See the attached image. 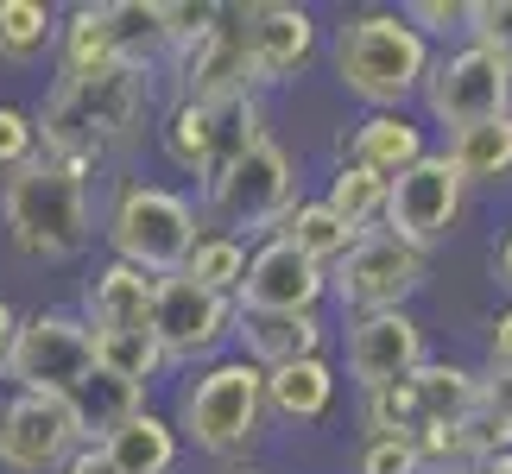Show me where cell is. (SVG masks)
Returning <instances> with one entry per match:
<instances>
[{
	"label": "cell",
	"instance_id": "6da1fadb",
	"mask_svg": "<svg viewBox=\"0 0 512 474\" xmlns=\"http://www.w3.org/2000/svg\"><path fill=\"white\" fill-rule=\"evenodd\" d=\"M152 102H159V70H140V64H108V70H89V76H57V89L45 95V108H32L38 152L102 165L114 146H127L133 133L152 121Z\"/></svg>",
	"mask_w": 512,
	"mask_h": 474
},
{
	"label": "cell",
	"instance_id": "7a4b0ae2",
	"mask_svg": "<svg viewBox=\"0 0 512 474\" xmlns=\"http://www.w3.org/2000/svg\"><path fill=\"white\" fill-rule=\"evenodd\" d=\"M89 177L95 165L83 158L38 152L26 171H13L0 184V228L7 241L38 266H64L89 247Z\"/></svg>",
	"mask_w": 512,
	"mask_h": 474
},
{
	"label": "cell",
	"instance_id": "3957f363",
	"mask_svg": "<svg viewBox=\"0 0 512 474\" xmlns=\"http://www.w3.org/2000/svg\"><path fill=\"white\" fill-rule=\"evenodd\" d=\"M430 57H437V51L405 26L399 7H361V13H348L336 26L329 70H336V83L367 114H399L411 95L424 89Z\"/></svg>",
	"mask_w": 512,
	"mask_h": 474
},
{
	"label": "cell",
	"instance_id": "277c9868",
	"mask_svg": "<svg viewBox=\"0 0 512 474\" xmlns=\"http://www.w3.org/2000/svg\"><path fill=\"white\" fill-rule=\"evenodd\" d=\"M177 443H196L215 462H234L260 443L266 430V373L241 361V354H222V361L196 367L184 392H177Z\"/></svg>",
	"mask_w": 512,
	"mask_h": 474
},
{
	"label": "cell",
	"instance_id": "5b68a950",
	"mask_svg": "<svg viewBox=\"0 0 512 474\" xmlns=\"http://www.w3.org/2000/svg\"><path fill=\"white\" fill-rule=\"evenodd\" d=\"M108 247L114 260L146 272V279H171V272H184L196 234H203V222H196V203L190 196H177L165 184H146V177H121L108 196Z\"/></svg>",
	"mask_w": 512,
	"mask_h": 474
},
{
	"label": "cell",
	"instance_id": "8992f818",
	"mask_svg": "<svg viewBox=\"0 0 512 474\" xmlns=\"http://www.w3.org/2000/svg\"><path fill=\"white\" fill-rule=\"evenodd\" d=\"M165 32H159V0H83L57 19V76H89L108 64H140L159 70Z\"/></svg>",
	"mask_w": 512,
	"mask_h": 474
},
{
	"label": "cell",
	"instance_id": "52a82bcc",
	"mask_svg": "<svg viewBox=\"0 0 512 474\" xmlns=\"http://www.w3.org/2000/svg\"><path fill=\"white\" fill-rule=\"evenodd\" d=\"M203 203H209L215 222H222V234H241V228L247 234H272L285 222L291 203H304L298 165H291V152L266 133V140L247 146L215 184H203Z\"/></svg>",
	"mask_w": 512,
	"mask_h": 474
},
{
	"label": "cell",
	"instance_id": "ba28073f",
	"mask_svg": "<svg viewBox=\"0 0 512 474\" xmlns=\"http://www.w3.org/2000/svg\"><path fill=\"white\" fill-rule=\"evenodd\" d=\"M424 114L449 133L462 127H481V121H500V114H512V64L481 45H449L430 57L424 70Z\"/></svg>",
	"mask_w": 512,
	"mask_h": 474
},
{
	"label": "cell",
	"instance_id": "9c48e42d",
	"mask_svg": "<svg viewBox=\"0 0 512 474\" xmlns=\"http://www.w3.org/2000/svg\"><path fill=\"white\" fill-rule=\"evenodd\" d=\"M95 373V335L83 329L76 310H32L19 316V335H13V354H7V373L13 392H70Z\"/></svg>",
	"mask_w": 512,
	"mask_h": 474
},
{
	"label": "cell",
	"instance_id": "30bf717a",
	"mask_svg": "<svg viewBox=\"0 0 512 474\" xmlns=\"http://www.w3.org/2000/svg\"><path fill=\"white\" fill-rule=\"evenodd\" d=\"M424 266L430 260L418 247L392 241L386 228H367V234H354V247L329 266V291H336V304L354 310V316L405 310L424 291Z\"/></svg>",
	"mask_w": 512,
	"mask_h": 474
},
{
	"label": "cell",
	"instance_id": "8fae6325",
	"mask_svg": "<svg viewBox=\"0 0 512 474\" xmlns=\"http://www.w3.org/2000/svg\"><path fill=\"white\" fill-rule=\"evenodd\" d=\"M462 209H468V184H462L456 171H449V158H443V152H430V158H418L411 171H399V177L386 184L380 228L392 234V241L418 247L424 260H430V247H443L449 234H456Z\"/></svg>",
	"mask_w": 512,
	"mask_h": 474
},
{
	"label": "cell",
	"instance_id": "7c38bea8",
	"mask_svg": "<svg viewBox=\"0 0 512 474\" xmlns=\"http://www.w3.org/2000/svg\"><path fill=\"white\" fill-rule=\"evenodd\" d=\"M83 443V418L64 392H7L0 399V468L7 474H57Z\"/></svg>",
	"mask_w": 512,
	"mask_h": 474
},
{
	"label": "cell",
	"instance_id": "4fadbf2b",
	"mask_svg": "<svg viewBox=\"0 0 512 474\" xmlns=\"http://www.w3.org/2000/svg\"><path fill=\"white\" fill-rule=\"evenodd\" d=\"M234 335V298L190 285L184 272L152 279V342H159L165 367H196L222 361V342Z\"/></svg>",
	"mask_w": 512,
	"mask_h": 474
},
{
	"label": "cell",
	"instance_id": "5bb4252c",
	"mask_svg": "<svg viewBox=\"0 0 512 474\" xmlns=\"http://www.w3.org/2000/svg\"><path fill=\"white\" fill-rule=\"evenodd\" d=\"M241 19V51H247V83L279 89L298 83L317 57V13L291 7V0H260V7H234Z\"/></svg>",
	"mask_w": 512,
	"mask_h": 474
},
{
	"label": "cell",
	"instance_id": "9a60e30c",
	"mask_svg": "<svg viewBox=\"0 0 512 474\" xmlns=\"http://www.w3.org/2000/svg\"><path fill=\"white\" fill-rule=\"evenodd\" d=\"M323 298H329V272L310 266L279 234H266V241L247 253V272H241V285H234V310H253V316H304Z\"/></svg>",
	"mask_w": 512,
	"mask_h": 474
},
{
	"label": "cell",
	"instance_id": "2e32d148",
	"mask_svg": "<svg viewBox=\"0 0 512 474\" xmlns=\"http://www.w3.org/2000/svg\"><path fill=\"white\" fill-rule=\"evenodd\" d=\"M171 57V83L177 102H228V95H253L247 83V51H241V19L234 7H222L209 32H196L190 45L165 51Z\"/></svg>",
	"mask_w": 512,
	"mask_h": 474
},
{
	"label": "cell",
	"instance_id": "e0dca14e",
	"mask_svg": "<svg viewBox=\"0 0 512 474\" xmlns=\"http://www.w3.org/2000/svg\"><path fill=\"white\" fill-rule=\"evenodd\" d=\"M424 361H430L424 323L411 310H380V316H354L348 323V380L361 392L405 380V373H418Z\"/></svg>",
	"mask_w": 512,
	"mask_h": 474
},
{
	"label": "cell",
	"instance_id": "ac0fdd59",
	"mask_svg": "<svg viewBox=\"0 0 512 474\" xmlns=\"http://www.w3.org/2000/svg\"><path fill=\"white\" fill-rule=\"evenodd\" d=\"M83 329L89 335H133V329H152V279L133 272L121 260H108L95 279L83 285Z\"/></svg>",
	"mask_w": 512,
	"mask_h": 474
},
{
	"label": "cell",
	"instance_id": "d6986e66",
	"mask_svg": "<svg viewBox=\"0 0 512 474\" xmlns=\"http://www.w3.org/2000/svg\"><path fill=\"white\" fill-rule=\"evenodd\" d=\"M234 335H241V361H253L260 373H272V367H291V361L323 354L329 323H323L317 310H304V316H253V310H234Z\"/></svg>",
	"mask_w": 512,
	"mask_h": 474
},
{
	"label": "cell",
	"instance_id": "ffe728a7",
	"mask_svg": "<svg viewBox=\"0 0 512 474\" xmlns=\"http://www.w3.org/2000/svg\"><path fill=\"white\" fill-rule=\"evenodd\" d=\"M342 158L392 184L399 171H411L418 158H430L424 121H411L405 108L399 114H367V121H354V133H342Z\"/></svg>",
	"mask_w": 512,
	"mask_h": 474
},
{
	"label": "cell",
	"instance_id": "44dd1931",
	"mask_svg": "<svg viewBox=\"0 0 512 474\" xmlns=\"http://www.w3.org/2000/svg\"><path fill=\"white\" fill-rule=\"evenodd\" d=\"M329 405H336V367H329L323 354L266 373V411H279V418L317 424V418H329Z\"/></svg>",
	"mask_w": 512,
	"mask_h": 474
},
{
	"label": "cell",
	"instance_id": "7402d4cb",
	"mask_svg": "<svg viewBox=\"0 0 512 474\" xmlns=\"http://www.w3.org/2000/svg\"><path fill=\"white\" fill-rule=\"evenodd\" d=\"M102 449H108V462L121 468V474H171L184 443H177L171 418H159V411L146 405V411H133L121 430H108Z\"/></svg>",
	"mask_w": 512,
	"mask_h": 474
},
{
	"label": "cell",
	"instance_id": "603a6c76",
	"mask_svg": "<svg viewBox=\"0 0 512 474\" xmlns=\"http://www.w3.org/2000/svg\"><path fill=\"white\" fill-rule=\"evenodd\" d=\"M443 158H449V171H456L468 190L475 184H512V114L449 133Z\"/></svg>",
	"mask_w": 512,
	"mask_h": 474
},
{
	"label": "cell",
	"instance_id": "cb8c5ba5",
	"mask_svg": "<svg viewBox=\"0 0 512 474\" xmlns=\"http://www.w3.org/2000/svg\"><path fill=\"white\" fill-rule=\"evenodd\" d=\"M411 392H418L424 430L430 424H468L475 418V399H481V373L462 367V361H424L411 373Z\"/></svg>",
	"mask_w": 512,
	"mask_h": 474
},
{
	"label": "cell",
	"instance_id": "d4e9b609",
	"mask_svg": "<svg viewBox=\"0 0 512 474\" xmlns=\"http://www.w3.org/2000/svg\"><path fill=\"white\" fill-rule=\"evenodd\" d=\"M159 146L184 177H209V146H215V102H171L159 121Z\"/></svg>",
	"mask_w": 512,
	"mask_h": 474
},
{
	"label": "cell",
	"instance_id": "484cf974",
	"mask_svg": "<svg viewBox=\"0 0 512 474\" xmlns=\"http://www.w3.org/2000/svg\"><path fill=\"white\" fill-rule=\"evenodd\" d=\"M272 234H279L285 247H298L304 260H310V266H323V272L354 247V228L336 222V215H329L323 203H310V196H304V203H291V209H285V222L272 228Z\"/></svg>",
	"mask_w": 512,
	"mask_h": 474
},
{
	"label": "cell",
	"instance_id": "4316f807",
	"mask_svg": "<svg viewBox=\"0 0 512 474\" xmlns=\"http://www.w3.org/2000/svg\"><path fill=\"white\" fill-rule=\"evenodd\" d=\"M57 51V13L38 0H0V64H45Z\"/></svg>",
	"mask_w": 512,
	"mask_h": 474
},
{
	"label": "cell",
	"instance_id": "83f0119b",
	"mask_svg": "<svg viewBox=\"0 0 512 474\" xmlns=\"http://www.w3.org/2000/svg\"><path fill=\"white\" fill-rule=\"evenodd\" d=\"M70 405H76V418H83V437H89V443H102L108 430H121V424L133 418V411H146V392L95 367L89 380L70 392Z\"/></svg>",
	"mask_w": 512,
	"mask_h": 474
},
{
	"label": "cell",
	"instance_id": "f1b7e54d",
	"mask_svg": "<svg viewBox=\"0 0 512 474\" xmlns=\"http://www.w3.org/2000/svg\"><path fill=\"white\" fill-rule=\"evenodd\" d=\"M317 203L336 215V222H348L354 234L380 228V209H386V177H373L361 165H348V158H336V171H329V190L317 196Z\"/></svg>",
	"mask_w": 512,
	"mask_h": 474
},
{
	"label": "cell",
	"instance_id": "f546056e",
	"mask_svg": "<svg viewBox=\"0 0 512 474\" xmlns=\"http://www.w3.org/2000/svg\"><path fill=\"white\" fill-rule=\"evenodd\" d=\"M241 272H247V241H241V234H222V228L196 234V247H190V260H184V279L190 285L215 291V298H234Z\"/></svg>",
	"mask_w": 512,
	"mask_h": 474
},
{
	"label": "cell",
	"instance_id": "4dcf8cb0",
	"mask_svg": "<svg viewBox=\"0 0 512 474\" xmlns=\"http://www.w3.org/2000/svg\"><path fill=\"white\" fill-rule=\"evenodd\" d=\"M95 367L146 392V386L165 373V354H159V342H152V329H133V335H95Z\"/></svg>",
	"mask_w": 512,
	"mask_h": 474
},
{
	"label": "cell",
	"instance_id": "1f68e13d",
	"mask_svg": "<svg viewBox=\"0 0 512 474\" xmlns=\"http://www.w3.org/2000/svg\"><path fill=\"white\" fill-rule=\"evenodd\" d=\"M462 38L512 64V0H468V13H462Z\"/></svg>",
	"mask_w": 512,
	"mask_h": 474
},
{
	"label": "cell",
	"instance_id": "d6a6232c",
	"mask_svg": "<svg viewBox=\"0 0 512 474\" xmlns=\"http://www.w3.org/2000/svg\"><path fill=\"white\" fill-rule=\"evenodd\" d=\"M38 158V127H32V108L19 102H0V184L13 171H26Z\"/></svg>",
	"mask_w": 512,
	"mask_h": 474
},
{
	"label": "cell",
	"instance_id": "836d02e7",
	"mask_svg": "<svg viewBox=\"0 0 512 474\" xmlns=\"http://www.w3.org/2000/svg\"><path fill=\"white\" fill-rule=\"evenodd\" d=\"M215 19H222V7H196V0H159V32H165V51H177V45H190L196 32H209Z\"/></svg>",
	"mask_w": 512,
	"mask_h": 474
},
{
	"label": "cell",
	"instance_id": "e575fe53",
	"mask_svg": "<svg viewBox=\"0 0 512 474\" xmlns=\"http://www.w3.org/2000/svg\"><path fill=\"white\" fill-rule=\"evenodd\" d=\"M405 13V26L424 38H462V13H468V0H411V7H399Z\"/></svg>",
	"mask_w": 512,
	"mask_h": 474
},
{
	"label": "cell",
	"instance_id": "d590c367",
	"mask_svg": "<svg viewBox=\"0 0 512 474\" xmlns=\"http://www.w3.org/2000/svg\"><path fill=\"white\" fill-rule=\"evenodd\" d=\"M361 474H418V456H411V443H399V437H373L361 449Z\"/></svg>",
	"mask_w": 512,
	"mask_h": 474
},
{
	"label": "cell",
	"instance_id": "8d00e7d4",
	"mask_svg": "<svg viewBox=\"0 0 512 474\" xmlns=\"http://www.w3.org/2000/svg\"><path fill=\"white\" fill-rule=\"evenodd\" d=\"M487 373H512V304L487 323Z\"/></svg>",
	"mask_w": 512,
	"mask_h": 474
},
{
	"label": "cell",
	"instance_id": "74e56055",
	"mask_svg": "<svg viewBox=\"0 0 512 474\" xmlns=\"http://www.w3.org/2000/svg\"><path fill=\"white\" fill-rule=\"evenodd\" d=\"M57 474H121V468L108 462V449H102V443H83V449H76V456L57 468Z\"/></svg>",
	"mask_w": 512,
	"mask_h": 474
},
{
	"label": "cell",
	"instance_id": "f35d334b",
	"mask_svg": "<svg viewBox=\"0 0 512 474\" xmlns=\"http://www.w3.org/2000/svg\"><path fill=\"white\" fill-rule=\"evenodd\" d=\"M13 335H19V310L0 298V373H7V354H13Z\"/></svg>",
	"mask_w": 512,
	"mask_h": 474
},
{
	"label": "cell",
	"instance_id": "ab89813d",
	"mask_svg": "<svg viewBox=\"0 0 512 474\" xmlns=\"http://www.w3.org/2000/svg\"><path fill=\"white\" fill-rule=\"evenodd\" d=\"M494 279L512 291V222H506V234H500V241H494Z\"/></svg>",
	"mask_w": 512,
	"mask_h": 474
},
{
	"label": "cell",
	"instance_id": "60d3db41",
	"mask_svg": "<svg viewBox=\"0 0 512 474\" xmlns=\"http://www.w3.org/2000/svg\"><path fill=\"white\" fill-rule=\"evenodd\" d=\"M468 474H512V449H500V456H475Z\"/></svg>",
	"mask_w": 512,
	"mask_h": 474
},
{
	"label": "cell",
	"instance_id": "b9f144b4",
	"mask_svg": "<svg viewBox=\"0 0 512 474\" xmlns=\"http://www.w3.org/2000/svg\"><path fill=\"white\" fill-rule=\"evenodd\" d=\"M234 474H260V468H234Z\"/></svg>",
	"mask_w": 512,
	"mask_h": 474
}]
</instances>
